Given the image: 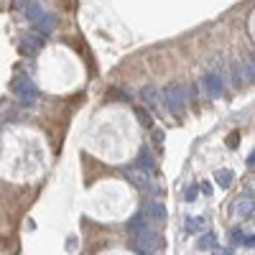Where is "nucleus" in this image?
<instances>
[{
	"label": "nucleus",
	"instance_id": "f257e3e1",
	"mask_svg": "<svg viewBox=\"0 0 255 255\" xmlns=\"http://www.w3.org/2000/svg\"><path fill=\"white\" fill-rule=\"evenodd\" d=\"M186 100H189V92L179 82L168 84V87L163 90V105H166V110L171 115H181L186 110Z\"/></svg>",
	"mask_w": 255,
	"mask_h": 255
},
{
	"label": "nucleus",
	"instance_id": "f03ea898",
	"mask_svg": "<svg viewBox=\"0 0 255 255\" xmlns=\"http://www.w3.org/2000/svg\"><path fill=\"white\" fill-rule=\"evenodd\" d=\"M161 245H163V240H161V235H158L151 225H148L143 232H138V235H133V243H130V248H133L138 255H153Z\"/></svg>",
	"mask_w": 255,
	"mask_h": 255
},
{
	"label": "nucleus",
	"instance_id": "7ed1b4c3",
	"mask_svg": "<svg viewBox=\"0 0 255 255\" xmlns=\"http://www.w3.org/2000/svg\"><path fill=\"white\" fill-rule=\"evenodd\" d=\"M13 92H15L18 102H20V105H26V108H31V105L36 102V97H38L36 84H33L28 77H18V79L13 82Z\"/></svg>",
	"mask_w": 255,
	"mask_h": 255
},
{
	"label": "nucleus",
	"instance_id": "20e7f679",
	"mask_svg": "<svg viewBox=\"0 0 255 255\" xmlns=\"http://www.w3.org/2000/svg\"><path fill=\"white\" fill-rule=\"evenodd\" d=\"M123 176H125L128 181H130L133 186H138L140 191H148L151 197H156V194H158V186H156L151 179H148V174H145V171H140V168H125Z\"/></svg>",
	"mask_w": 255,
	"mask_h": 255
},
{
	"label": "nucleus",
	"instance_id": "39448f33",
	"mask_svg": "<svg viewBox=\"0 0 255 255\" xmlns=\"http://www.w3.org/2000/svg\"><path fill=\"white\" fill-rule=\"evenodd\" d=\"M41 46H44V33H38V31H31L23 36V41H20V51H23L26 56H33L41 51Z\"/></svg>",
	"mask_w": 255,
	"mask_h": 255
},
{
	"label": "nucleus",
	"instance_id": "423d86ee",
	"mask_svg": "<svg viewBox=\"0 0 255 255\" xmlns=\"http://www.w3.org/2000/svg\"><path fill=\"white\" fill-rule=\"evenodd\" d=\"M143 215H145L148 220H153V222H163V220H166V207H163L158 199H148V202L143 204Z\"/></svg>",
	"mask_w": 255,
	"mask_h": 255
},
{
	"label": "nucleus",
	"instance_id": "0eeeda50",
	"mask_svg": "<svg viewBox=\"0 0 255 255\" xmlns=\"http://www.w3.org/2000/svg\"><path fill=\"white\" fill-rule=\"evenodd\" d=\"M222 90H225L222 77H220V74H215V72H209V74L204 77V92H207L209 97H220V95H222Z\"/></svg>",
	"mask_w": 255,
	"mask_h": 255
},
{
	"label": "nucleus",
	"instance_id": "6e6552de",
	"mask_svg": "<svg viewBox=\"0 0 255 255\" xmlns=\"http://www.w3.org/2000/svg\"><path fill=\"white\" fill-rule=\"evenodd\" d=\"M145 227H148V217L143 215V212H138V215H133L130 220L125 222V230H128V235H130V238L138 235V232H143Z\"/></svg>",
	"mask_w": 255,
	"mask_h": 255
},
{
	"label": "nucleus",
	"instance_id": "1a4fd4ad",
	"mask_svg": "<svg viewBox=\"0 0 255 255\" xmlns=\"http://www.w3.org/2000/svg\"><path fill=\"white\" fill-rule=\"evenodd\" d=\"M138 168H140V171H145V174H153L156 171V158H153V153L148 151V148H140V153H138Z\"/></svg>",
	"mask_w": 255,
	"mask_h": 255
},
{
	"label": "nucleus",
	"instance_id": "9d476101",
	"mask_svg": "<svg viewBox=\"0 0 255 255\" xmlns=\"http://www.w3.org/2000/svg\"><path fill=\"white\" fill-rule=\"evenodd\" d=\"M54 28H56V15H51V13H44V15H41V18L36 20V28H33V31L44 33V36H49Z\"/></svg>",
	"mask_w": 255,
	"mask_h": 255
},
{
	"label": "nucleus",
	"instance_id": "9b49d317",
	"mask_svg": "<svg viewBox=\"0 0 255 255\" xmlns=\"http://www.w3.org/2000/svg\"><path fill=\"white\" fill-rule=\"evenodd\" d=\"M235 209H238V215H243V217H248V215H253V212H255V199H253L250 194H243V197L238 199V204H235Z\"/></svg>",
	"mask_w": 255,
	"mask_h": 255
},
{
	"label": "nucleus",
	"instance_id": "f8f14e48",
	"mask_svg": "<svg viewBox=\"0 0 255 255\" xmlns=\"http://www.w3.org/2000/svg\"><path fill=\"white\" fill-rule=\"evenodd\" d=\"M140 100L148 105V108H156V105H158V92H156V87H143V90H140Z\"/></svg>",
	"mask_w": 255,
	"mask_h": 255
},
{
	"label": "nucleus",
	"instance_id": "ddd939ff",
	"mask_svg": "<svg viewBox=\"0 0 255 255\" xmlns=\"http://www.w3.org/2000/svg\"><path fill=\"white\" fill-rule=\"evenodd\" d=\"M23 15H26L28 20H33V23H36V20H38L41 15H44V8H41L38 3H33V0H31V3L23 8Z\"/></svg>",
	"mask_w": 255,
	"mask_h": 255
},
{
	"label": "nucleus",
	"instance_id": "4468645a",
	"mask_svg": "<svg viewBox=\"0 0 255 255\" xmlns=\"http://www.w3.org/2000/svg\"><path fill=\"white\" fill-rule=\"evenodd\" d=\"M215 179H217V184H220L222 189H227V186L232 184V179H235V174L227 171V168H220V171L215 174Z\"/></svg>",
	"mask_w": 255,
	"mask_h": 255
},
{
	"label": "nucleus",
	"instance_id": "2eb2a0df",
	"mask_svg": "<svg viewBox=\"0 0 255 255\" xmlns=\"http://www.w3.org/2000/svg\"><path fill=\"white\" fill-rule=\"evenodd\" d=\"M217 248V238L212 232H204L202 240H199V250H215Z\"/></svg>",
	"mask_w": 255,
	"mask_h": 255
},
{
	"label": "nucleus",
	"instance_id": "dca6fc26",
	"mask_svg": "<svg viewBox=\"0 0 255 255\" xmlns=\"http://www.w3.org/2000/svg\"><path fill=\"white\" fill-rule=\"evenodd\" d=\"M204 227V220L202 217H189L186 222H184V230L186 232H197V230H202Z\"/></svg>",
	"mask_w": 255,
	"mask_h": 255
},
{
	"label": "nucleus",
	"instance_id": "f3484780",
	"mask_svg": "<svg viewBox=\"0 0 255 255\" xmlns=\"http://www.w3.org/2000/svg\"><path fill=\"white\" fill-rule=\"evenodd\" d=\"M135 118L140 120V125H151V113H145L143 108H138V110H135Z\"/></svg>",
	"mask_w": 255,
	"mask_h": 255
},
{
	"label": "nucleus",
	"instance_id": "a211bd4d",
	"mask_svg": "<svg viewBox=\"0 0 255 255\" xmlns=\"http://www.w3.org/2000/svg\"><path fill=\"white\" fill-rule=\"evenodd\" d=\"M230 238H232V243H243V238H245V232H243L240 227H232V230H230Z\"/></svg>",
	"mask_w": 255,
	"mask_h": 255
},
{
	"label": "nucleus",
	"instance_id": "6ab92c4d",
	"mask_svg": "<svg viewBox=\"0 0 255 255\" xmlns=\"http://www.w3.org/2000/svg\"><path fill=\"white\" fill-rule=\"evenodd\" d=\"M197 186H186V191H184V202H194L197 199Z\"/></svg>",
	"mask_w": 255,
	"mask_h": 255
},
{
	"label": "nucleus",
	"instance_id": "aec40b11",
	"mask_svg": "<svg viewBox=\"0 0 255 255\" xmlns=\"http://www.w3.org/2000/svg\"><path fill=\"white\" fill-rule=\"evenodd\" d=\"M212 253H215V255H232V248H215Z\"/></svg>",
	"mask_w": 255,
	"mask_h": 255
},
{
	"label": "nucleus",
	"instance_id": "412c9836",
	"mask_svg": "<svg viewBox=\"0 0 255 255\" xmlns=\"http://www.w3.org/2000/svg\"><path fill=\"white\" fill-rule=\"evenodd\" d=\"M243 245H248V248H255V235H245V238H243Z\"/></svg>",
	"mask_w": 255,
	"mask_h": 255
},
{
	"label": "nucleus",
	"instance_id": "4be33fe9",
	"mask_svg": "<svg viewBox=\"0 0 255 255\" xmlns=\"http://www.w3.org/2000/svg\"><path fill=\"white\" fill-rule=\"evenodd\" d=\"M199 189H202V194H207V197H212V184H209V181H204V184H202Z\"/></svg>",
	"mask_w": 255,
	"mask_h": 255
},
{
	"label": "nucleus",
	"instance_id": "5701e85b",
	"mask_svg": "<svg viewBox=\"0 0 255 255\" xmlns=\"http://www.w3.org/2000/svg\"><path fill=\"white\" fill-rule=\"evenodd\" d=\"M227 145H230V148H238V133H232V135L227 138Z\"/></svg>",
	"mask_w": 255,
	"mask_h": 255
},
{
	"label": "nucleus",
	"instance_id": "b1692460",
	"mask_svg": "<svg viewBox=\"0 0 255 255\" xmlns=\"http://www.w3.org/2000/svg\"><path fill=\"white\" fill-rule=\"evenodd\" d=\"M67 250H69V253H74V250H77V238H69V243H67Z\"/></svg>",
	"mask_w": 255,
	"mask_h": 255
},
{
	"label": "nucleus",
	"instance_id": "393cba45",
	"mask_svg": "<svg viewBox=\"0 0 255 255\" xmlns=\"http://www.w3.org/2000/svg\"><path fill=\"white\" fill-rule=\"evenodd\" d=\"M153 140H156V143H163V133H161V130H153Z\"/></svg>",
	"mask_w": 255,
	"mask_h": 255
},
{
	"label": "nucleus",
	"instance_id": "a878e982",
	"mask_svg": "<svg viewBox=\"0 0 255 255\" xmlns=\"http://www.w3.org/2000/svg\"><path fill=\"white\" fill-rule=\"evenodd\" d=\"M248 166H253V168H255V151L248 156Z\"/></svg>",
	"mask_w": 255,
	"mask_h": 255
},
{
	"label": "nucleus",
	"instance_id": "bb28decb",
	"mask_svg": "<svg viewBox=\"0 0 255 255\" xmlns=\"http://www.w3.org/2000/svg\"><path fill=\"white\" fill-rule=\"evenodd\" d=\"M250 61H253V64H255V51H253V54H250Z\"/></svg>",
	"mask_w": 255,
	"mask_h": 255
}]
</instances>
